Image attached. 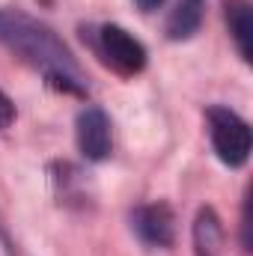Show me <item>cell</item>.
Wrapping results in <instances>:
<instances>
[{"instance_id":"6da1fadb","label":"cell","mask_w":253,"mask_h":256,"mask_svg":"<svg viewBox=\"0 0 253 256\" xmlns=\"http://www.w3.org/2000/svg\"><path fill=\"white\" fill-rule=\"evenodd\" d=\"M0 42L12 48L15 54H21L24 60H30L33 66H39L48 74V80H54L57 86H66L72 92L84 90L78 63L72 60L66 45H60V39L39 21L21 12H12V9L0 12Z\"/></svg>"},{"instance_id":"52a82bcc","label":"cell","mask_w":253,"mask_h":256,"mask_svg":"<svg viewBox=\"0 0 253 256\" xmlns=\"http://www.w3.org/2000/svg\"><path fill=\"white\" fill-rule=\"evenodd\" d=\"M196 24H200V9H196V0H188V3H182V6L170 15L167 30H170V36H173V39H185V36H190V33L196 30Z\"/></svg>"},{"instance_id":"ba28073f","label":"cell","mask_w":253,"mask_h":256,"mask_svg":"<svg viewBox=\"0 0 253 256\" xmlns=\"http://www.w3.org/2000/svg\"><path fill=\"white\" fill-rule=\"evenodd\" d=\"M12 120H15V108H12V102L0 92V128H6Z\"/></svg>"},{"instance_id":"3957f363","label":"cell","mask_w":253,"mask_h":256,"mask_svg":"<svg viewBox=\"0 0 253 256\" xmlns=\"http://www.w3.org/2000/svg\"><path fill=\"white\" fill-rule=\"evenodd\" d=\"M98 51L108 63L122 74H137L146 66V48L116 24H104L98 30Z\"/></svg>"},{"instance_id":"7a4b0ae2","label":"cell","mask_w":253,"mask_h":256,"mask_svg":"<svg viewBox=\"0 0 253 256\" xmlns=\"http://www.w3.org/2000/svg\"><path fill=\"white\" fill-rule=\"evenodd\" d=\"M208 122H212V143H214L218 158L230 167H242L250 155V128H248V122L238 114H232L230 108H212Z\"/></svg>"},{"instance_id":"5b68a950","label":"cell","mask_w":253,"mask_h":256,"mask_svg":"<svg viewBox=\"0 0 253 256\" xmlns=\"http://www.w3.org/2000/svg\"><path fill=\"white\" fill-rule=\"evenodd\" d=\"M134 226L143 242L149 244H170L173 242V214L167 206H146L134 214Z\"/></svg>"},{"instance_id":"8992f818","label":"cell","mask_w":253,"mask_h":256,"mask_svg":"<svg viewBox=\"0 0 253 256\" xmlns=\"http://www.w3.org/2000/svg\"><path fill=\"white\" fill-rule=\"evenodd\" d=\"M226 21L230 30L236 36V45L242 51L244 60L253 57V15H250V3L248 0H226Z\"/></svg>"},{"instance_id":"277c9868","label":"cell","mask_w":253,"mask_h":256,"mask_svg":"<svg viewBox=\"0 0 253 256\" xmlns=\"http://www.w3.org/2000/svg\"><path fill=\"white\" fill-rule=\"evenodd\" d=\"M78 146L84 158L102 161L110 152V120L102 108H84L78 116Z\"/></svg>"},{"instance_id":"9c48e42d","label":"cell","mask_w":253,"mask_h":256,"mask_svg":"<svg viewBox=\"0 0 253 256\" xmlns=\"http://www.w3.org/2000/svg\"><path fill=\"white\" fill-rule=\"evenodd\" d=\"M164 0H137V6L143 9V12H152V9H158Z\"/></svg>"}]
</instances>
